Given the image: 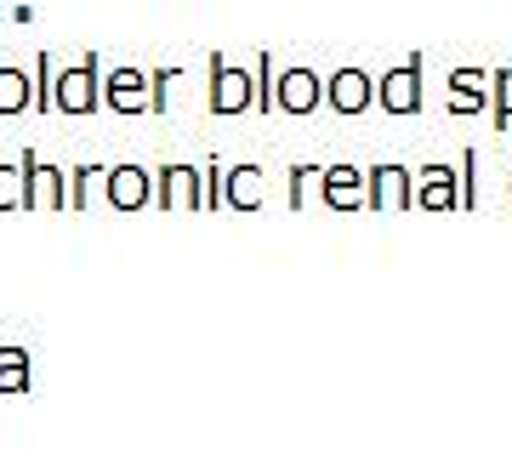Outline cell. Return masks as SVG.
Returning a JSON list of instances; mask_svg holds the SVG:
<instances>
[{
  "mask_svg": "<svg viewBox=\"0 0 512 461\" xmlns=\"http://www.w3.org/2000/svg\"><path fill=\"white\" fill-rule=\"evenodd\" d=\"M109 188H114V200H120V205H137V200H143V177H137V171H114Z\"/></svg>",
  "mask_w": 512,
  "mask_h": 461,
  "instance_id": "8",
  "label": "cell"
},
{
  "mask_svg": "<svg viewBox=\"0 0 512 461\" xmlns=\"http://www.w3.org/2000/svg\"><path fill=\"white\" fill-rule=\"evenodd\" d=\"M57 109H97V63L92 57H80V69L63 74V86H57Z\"/></svg>",
  "mask_w": 512,
  "mask_h": 461,
  "instance_id": "1",
  "label": "cell"
},
{
  "mask_svg": "<svg viewBox=\"0 0 512 461\" xmlns=\"http://www.w3.org/2000/svg\"><path fill=\"white\" fill-rule=\"evenodd\" d=\"M211 92H217V109H222V114H234V109H245L251 80H245L239 69H228V63H217V69H211Z\"/></svg>",
  "mask_w": 512,
  "mask_h": 461,
  "instance_id": "2",
  "label": "cell"
},
{
  "mask_svg": "<svg viewBox=\"0 0 512 461\" xmlns=\"http://www.w3.org/2000/svg\"><path fill=\"white\" fill-rule=\"evenodd\" d=\"M501 97H507V103H501V114H512V69L501 74Z\"/></svg>",
  "mask_w": 512,
  "mask_h": 461,
  "instance_id": "10",
  "label": "cell"
},
{
  "mask_svg": "<svg viewBox=\"0 0 512 461\" xmlns=\"http://www.w3.org/2000/svg\"><path fill=\"white\" fill-rule=\"evenodd\" d=\"M387 109H393V114H410V109H416V57H410V63H404V69L399 74H387Z\"/></svg>",
  "mask_w": 512,
  "mask_h": 461,
  "instance_id": "3",
  "label": "cell"
},
{
  "mask_svg": "<svg viewBox=\"0 0 512 461\" xmlns=\"http://www.w3.org/2000/svg\"><path fill=\"white\" fill-rule=\"evenodd\" d=\"M313 97H319L313 74H285V109H313Z\"/></svg>",
  "mask_w": 512,
  "mask_h": 461,
  "instance_id": "6",
  "label": "cell"
},
{
  "mask_svg": "<svg viewBox=\"0 0 512 461\" xmlns=\"http://www.w3.org/2000/svg\"><path fill=\"white\" fill-rule=\"evenodd\" d=\"M365 92H370V86H365V74H336V109H365Z\"/></svg>",
  "mask_w": 512,
  "mask_h": 461,
  "instance_id": "4",
  "label": "cell"
},
{
  "mask_svg": "<svg viewBox=\"0 0 512 461\" xmlns=\"http://www.w3.org/2000/svg\"><path fill=\"white\" fill-rule=\"evenodd\" d=\"M109 97H114V109H143V103H137V74H114L109 80Z\"/></svg>",
  "mask_w": 512,
  "mask_h": 461,
  "instance_id": "7",
  "label": "cell"
},
{
  "mask_svg": "<svg viewBox=\"0 0 512 461\" xmlns=\"http://www.w3.org/2000/svg\"><path fill=\"white\" fill-rule=\"evenodd\" d=\"M29 103V80H23L18 69H0V109L12 114V109H23Z\"/></svg>",
  "mask_w": 512,
  "mask_h": 461,
  "instance_id": "5",
  "label": "cell"
},
{
  "mask_svg": "<svg viewBox=\"0 0 512 461\" xmlns=\"http://www.w3.org/2000/svg\"><path fill=\"white\" fill-rule=\"evenodd\" d=\"M18 194H12V171H0V205H12Z\"/></svg>",
  "mask_w": 512,
  "mask_h": 461,
  "instance_id": "9",
  "label": "cell"
}]
</instances>
